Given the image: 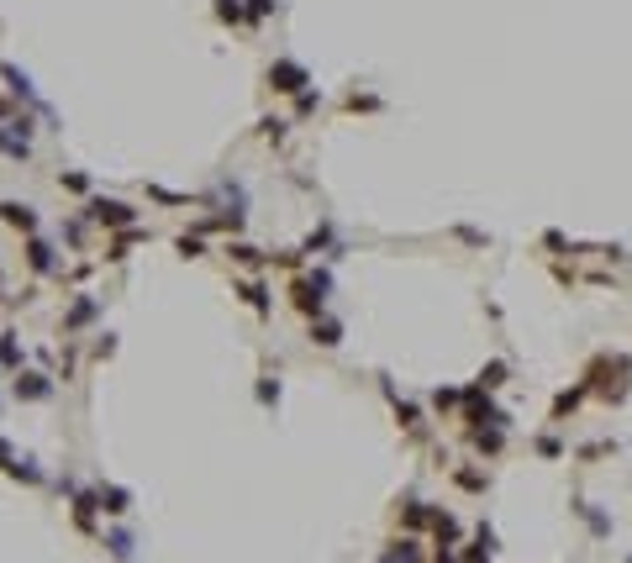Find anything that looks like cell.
Listing matches in <instances>:
<instances>
[{"label": "cell", "instance_id": "obj_1", "mask_svg": "<svg viewBox=\"0 0 632 563\" xmlns=\"http://www.w3.org/2000/svg\"><path fill=\"white\" fill-rule=\"evenodd\" d=\"M0 216H6V221H11V227H22V232H32V227H37L32 205H16V200H6V205H0Z\"/></svg>", "mask_w": 632, "mask_h": 563}, {"label": "cell", "instance_id": "obj_4", "mask_svg": "<svg viewBox=\"0 0 632 563\" xmlns=\"http://www.w3.org/2000/svg\"><path fill=\"white\" fill-rule=\"evenodd\" d=\"M6 84H11L16 95H32V84H26V74L16 69V63H6Z\"/></svg>", "mask_w": 632, "mask_h": 563}, {"label": "cell", "instance_id": "obj_5", "mask_svg": "<svg viewBox=\"0 0 632 563\" xmlns=\"http://www.w3.org/2000/svg\"><path fill=\"white\" fill-rule=\"evenodd\" d=\"M26 253H32V269H37V274H48V269H53V253L43 248V242H32Z\"/></svg>", "mask_w": 632, "mask_h": 563}, {"label": "cell", "instance_id": "obj_3", "mask_svg": "<svg viewBox=\"0 0 632 563\" xmlns=\"http://www.w3.org/2000/svg\"><path fill=\"white\" fill-rule=\"evenodd\" d=\"M0 153H11V158H26V137H11L6 127H0Z\"/></svg>", "mask_w": 632, "mask_h": 563}, {"label": "cell", "instance_id": "obj_2", "mask_svg": "<svg viewBox=\"0 0 632 563\" xmlns=\"http://www.w3.org/2000/svg\"><path fill=\"white\" fill-rule=\"evenodd\" d=\"M16 395H26V400H37V395H48V384L37 379V374H26V379H16Z\"/></svg>", "mask_w": 632, "mask_h": 563}]
</instances>
